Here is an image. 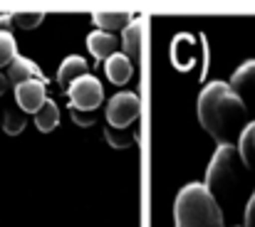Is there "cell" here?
<instances>
[{
    "mask_svg": "<svg viewBox=\"0 0 255 227\" xmlns=\"http://www.w3.org/2000/svg\"><path fill=\"white\" fill-rule=\"evenodd\" d=\"M92 20L97 22V27L102 30V32H117V30H124L129 22H131V15H127V12H104V10H99V12H94L92 15Z\"/></svg>",
    "mask_w": 255,
    "mask_h": 227,
    "instance_id": "cell-14",
    "label": "cell"
},
{
    "mask_svg": "<svg viewBox=\"0 0 255 227\" xmlns=\"http://www.w3.org/2000/svg\"><path fill=\"white\" fill-rule=\"evenodd\" d=\"M246 227H255V190L246 205Z\"/></svg>",
    "mask_w": 255,
    "mask_h": 227,
    "instance_id": "cell-22",
    "label": "cell"
},
{
    "mask_svg": "<svg viewBox=\"0 0 255 227\" xmlns=\"http://www.w3.org/2000/svg\"><path fill=\"white\" fill-rule=\"evenodd\" d=\"M72 119H75V124H80V126H92L94 124V119H97V111H77V109H72Z\"/></svg>",
    "mask_w": 255,
    "mask_h": 227,
    "instance_id": "cell-21",
    "label": "cell"
},
{
    "mask_svg": "<svg viewBox=\"0 0 255 227\" xmlns=\"http://www.w3.org/2000/svg\"><path fill=\"white\" fill-rule=\"evenodd\" d=\"M5 89H7V76H5L2 72H0V96L5 94Z\"/></svg>",
    "mask_w": 255,
    "mask_h": 227,
    "instance_id": "cell-23",
    "label": "cell"
},
{
    "mask_svg": "<svg viewBox=\"0 0 255 227\" xmlns=\"http://www.w3.org/2000/svg\"><path fill=\"white\" fill-rule=\"evenodd\" d=\"M176 227H226L216 198L203 188V183H188L176 195L173 205Z\"/></svg>",
    "mask_w": 255,
    "mask_h": 227,
    "instance_id": "cell-2",
    "label": "cell"
},
{
    "mask_svg": "<svg viewBox=\"0 0 255 227\" xmlns=\"http://www.w3.org/2000/svg\"><path fill=\"white\" fill-rule=\"evenodd\" d=\"M42 20H45V12H15V15H10V22H15L22 30L37 27Z\"/></svg>",
    "mask_w": 255,
    "mask_h": 227,
    "instance_id": "cell-20",
    "label": "cell"
},
{
    "mask_svg": "<svg viewBox=\"0 0 255 227\" xmlns=\"http://www.w3.org/2000/svg\"><path fill=\"white\" fill-rule=\"evenodd\" d=\"M30 79H40V81H45L47 84V79L40 75V70H37V65L32 62V60H27V57H15L10 65H7V81H12L15 86L17 84H22V81H30Z\"/></svg>",
    "mask_w": 255,
    "mask_h": 227,
    "instance_id": "cell-9",
    "label": "cell"
},
{
    "mask_svg": "<svg viewBox=\"0 0 255 227\" xmlns=\"http://www.w3.org/2000/svg\"><path fill=\"white\" fill-rule=\"evenodd\" d=\"M228 86L233 89V94L241 96L243 104H246V96H255V60L243 62V65L236 70V75H233Z\"/></svg>",
    "mask_w": 255,
    "mask_h": 227,
    "instance_id": "cell-7",
    "label": "cell"
},
{
    "mask_svg": "<svg viewBox=\"0 0 255 227\" xmlns=\"http://www.w3.org/2000/svg\"><path fill=\"white\" fill-rule=\"evenodd\" d=\"M25 124H27V119H25V111H20V109H7L2 116V129L10 136H17L25 129Z\"/></svg>",
    "mask_w": 255,
    "mask_h": 227,
    "instance_id": "cell-18",
    "label": "cell"
},
{
    "mask_svg": "<svg viewBox=\"0 0 255 227\" xmlns=\"http://www.w3.org/2000/svg\"><path fill=\"white\" fill-rule=\"evenodd\" d=\"M67 94H70V101H72L70 106L77 109V111H97V106L104 101V89L94 75L80 76L75 84L67 86Z\"/></svg>",
    "mask_w": 255,
    "mask_h": 227,
    "instance_id": "cell-4",
    "label": "cell"
},
{
    "mask_svg": "<svg viewBox=\"0 0 255 227\" xmlns=\"http://www.w3.org/2000/svg\"><path fill=\"white\" fill-rule=\"evenodd\" d=\"M139 114H141L139 96L131 94V91H122V94L112 96V101L107 104V126L127 129L139 119Z\"/></svg>",
    "mask_w": 255,
    "mask_h": 227,
    "instance_id": "cell-5",
    "label": "cell"
},
{
    "mask_svg": "<svg viewBox=\"0 0 255 227\" xmlns=\"http://www.w3.org/2000/svg\"><path fill=\"white\" fill-rule=\"evenodd\" d=\"M104 139H107V144H109L112 149H129V146H134V141H136V131H134L131 126H127V129L107 126V129H104Z\"/></svg>",
    "mask_w": 255,
    "mask_h": 227,
    "instance_id": "cell-17",
    "label": "cell"
},
{
    "mask_svg": "<svg viewBox=\"0 0 255 227\" xmlns=\"http://www.w3.org/2000/svg\"><path fill=\"white\" fill-rule=\"evenodd\" d=\"M141 40H144V25H141V20H131L122 30V47L131 62H136L141 55Z\"/></svg>",
    "mask_w": 255,
    "mask_h": 227,
    "instance_id": "cell-10",
    "label": "cell"
},
{
    "mask_svg": "<svg viewBox=\"0 0 255 227\" xmlns=\"http://www.w3.org/2000/svg\"><path fill=\"white\" fill-rule=\"evenodd\" d=\"M104 70H107V76L114 81V84H127L131 75H134V65L131 60L124 55V52H117L112 55L107 62H104Z\"/></svg>",
    "mask_w": 255,
    "mask_h": 227,
    "instance_id": "cell-12",
    "label": "cell"
},
{
    "mask_svg": "<svg viewBox=\"0 0 255 227\" xmlns=\"http://www.w3.org/2000/svg\"><path fill=\"white\" fill-rule=\"evenodd\" d=\"M117 47H119V42H117V37L112 35V32H102V30H94V32H89V37H87V50L94 55V60H109L112 55H117Z\"/></svg>",
    "mask_w": 255,
    "mask_h": 227,
    "instance_id": "cell-8",
    "label": "cell"
},
{
    "mask_svg": "<svg viewBox=\"0 0 255 227\" xmlns=\"http://www.w3.org/2000/svg\"><path fill=\"white\" fill-rule=\"evenodd\" d=\"M243 170H246V165H243L236 146H218V151L213 153V158L206 168L203 188L216 198L218 193H226L228 188H233L241 180Z\"/></svg>",
    "mask_w": 255,
    "mask_h": 227,
    "instance_id": "cell-3",
    "label": "cell"
},
{
    "mask_svg": "<svg viewBox=\"0 0 255 227\" xmlns=\"http://www.w3.org/2000/svg\"><path fill=\"white\" fill-rule=\"evenodd\" d=\"M198 121L221 146H236L248 126V106L226 81H211L198 96Z\"/></svg>",
    "mask_w": 255,
    "mask_h": 227,
    "instance_id": "cell-1",
    "label": "cell"
},
{
    "mask_svg": "<svg viewBox=\"0 0 255 227\" xmlns=\"http://www.w3.org/2000/svg\"><path fill=\"white\" fill-rule=\"evenodd\" d=\"M7 22H10V15H0V27L7 25Z\"/></svg>",
    "mask_w": 255,
    "mask_h": 227,
    "instance_id": "cell-24",
    "label": "cell"
},
{
    "mask_svg": "<svg viewBox=\"0 0 255 227\" xmlns=\"http://www.w3.org/2000/svg\"><path fill=\"white\" fill-rule=\"evenodd\" d=\"M87 70H89V65H87L85 57L70 55V57H65V60H62V65H60V72H57V81H60L62 86H70V84H75V81H77L80 76L89 75Z\"/></svg>",
    "mask_w": 255,
    "mask_h": 227,
    "instance_id": "cell-13",
    "label": "cell"
},
{
    "mask_svg": "<svg viewBox=\"0 0 255 227\" xmlns=\"http://www.w3.org/2000/svg\"><path fill=\"white\" fill-rule=\"evenodd\" d=\"M171 57L178 70H188L196 62V40L191 35H178L171 45Z\"/></svg>",
    "mask_w": 255,
    "mask_h": 227,
    "instance_id": "cell-11",
    "label": "cell"
},
{
    "mask_svg": "<svg viewBox=\"0 0 255 227\" xmlns=\"http://www.w3.org/2000/svg\"><path fill=\"white\" fill-rule=\"evenodd\" d=\"M17 57V45L15 37L7 30H0V67H7Z\"/></svg>",
    "mask_w": 255,
    "mask_h": 227,
    "instance_id": "cell-19",
    "label": "cell"
},
{
    "mask_svg": "<svg viewBox=\"0 0 255 227\" xmlns=\"http://www.w3.org/2000/svg\"><path fill=\"white\" fill-rule=\"evenodd\" d=\"M15 99H17V109L25 111V114H35L45 101H47V94H45V81L40 79H30V81H22L15 86Z\"/></svg>",
    "mask_w": 255,
    "mask_h": 227,
    "instance_id": "cell-6",
    "label": "cell"
},
{
    "mask_svg": "<svg viewBox=\"0 0 255 227\" xmlns=\"http://www.w3.org/2000/svg\"><path fill=\"white\" fill-rule=\"evenodd\" d=\"M236 149L241 153V160L246 168H253L255 165V121H248V126L243 129Z\"/></svg>",
    "mask_w": 255,
    "mask_h": 227,
    "instance_id": "cell-16",
    "label": "cell"
},
{
    "mask_svg": "<svg viewBox=\"0 0 255 227\" xmlns=\"http://www.w3.org/2000/svg\"><path fill=\"white\" fill-rule=\"evenodd\" d=\"M35 124H37V129H40L42 134H50V131L57 129V124H60V109H57V104H55L52 99H47V101L35 111Z\"/></svg>",
    "mask_w": 255,
    "mask_h": 227,
    "instance_id": "cell-15",
    "label": "cell"
}]
</instances>
